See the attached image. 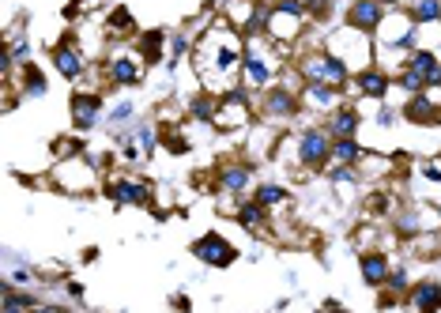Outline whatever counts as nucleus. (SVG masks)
<instances>
[{
    "label": "nucleus",
    "instance_id": "nucleus-1",
    "mask_svg": "<svg viewBox=\"0 0 441 313\" xmlns=\"http://www.w3.org/2000/svg\"><path fill=\"white\" fill-rule=\"evenodd\" d=\"M192 253H196L204 264H215V268H227V264L234 261V250H230V245L223 242L219 234H207V238H200V242L192 245Z\"/></svg>",
    "mask_w": 441,
    "mask_h": 313
},
{
    "label": "nucleus",
    "instance_id": "nucleus-2",
    "mask_svg": "<svg viewBox=\"0 0 441 313\" xmlns=\"http://www.w3.org/2000/svg\"><path fill=\"white\" fill-rule=\"evenodd\" d=\"M298 155H302V163L306 166H325L328 163V155H332V143H328V136L325 132H306L298 140Z\"/></svg>",
    "mask_w": 441,
    "mask_h": 313
},
{
    "label": "nucleus",
    "instance_id": "nucleus-3",
    "mask_svg": "<svg viewBox=\"0 0 441 313\" xmlns=\"http://www.w3.org/2000/svg\"><path fill=\"white\" fill-rule=\"evenodd\" d=\"M381 4L378 0H355L351 4V27L355 30H378L381 27Z\"/></svg>",
    "mask_w": 441,
    "mask_h": 313
},
{
    "label": "nucleus",
    "instance_id": "nucleus-4",
    "mask_svg": "<svg viewBox=\"0 0 441 313\" xmlns=\"http://www.w3.org/2000/svg\"><path fill=\"white\" fill-rule=\"evenodd\" d=\"M99 94H76L72 99V121H76V128H94L99 125Z\"/></svg>",
    "mask_w": 441,
    "mask_h": 313
},
{
    "label": "nucleus",
    "instance_id": "nucleus-5",
    "mask_svg": "<svg viewBox=\"0 0 441 313\" xmlns=\"http://www.w3.org/2000/svg\"><path fill=\"white\" fill-rule=\"evenodd\" d=\"M441 310V283H419L411 291V313H438Z\"/></svg>",
    "mask_w": 441,
    "mask_h": 313
},
{
    "label": "nucleus",
    "instance_id": "nucleus-6",
    "mask_svg": "<svg viewBox=\"0 0 441 313\" xmlns=\"http://www.w3.org/2000/svg\"><path fill=\"white\" fill-rule=\"evenodd\" d=\"M219 128H230V125H242L245 121V99L242 94H230L227 102H223L219 110H215V117H212Z\"/></svg>",
    "mask_w": 441,
    "mask_h": 313
},
{
    "label": "nucleus",
    "instance_id": "nucleus-7",
    "mask_svg": "<svg viewBox=\"0 0 441 313\" xmlns=\"http://www.w3.org/2000/svg\"><path fill=\"white\" fill-rule=\"evenodd\" d=\"M264 110L271 117H291V114H298V99L291 91H268L264 94Z\"/></svg>",
    "mask_w": 441,
    "mask_h": 313
},
{
    "label": "nucleus",
    "instance_id": "nucleus-8",
    "mask_svg": "<svg viewBox=\"0 0 441 313\" xmlns=\"http://www.w3.org/2000/svg\"><path fill=\"white\" fill-rule=\"evenodd\" d=\"M53 64H57V72L68 76V79H76L79 68H83V61H79V53L72 50V42H61L57 50H53Z\"/></svg>",
    "mask_w": 441,
    "mask_h": 313
},
{
    "label": "nucleus",
    "instance_id": "nucleus-9",
    "mask_svg": "<svg viewBox=\"0 0 441 313\" xmlns=\"http://www.w3.org/2000/svg\"><path fill=\"white\" fill-rule=\"evenodd\" d=\"M407 68H411L415 76H422V79H427V83H441V68H438L434 53H427V50L411 53V61H407Z\"/></svg>",
    "mask_w": 441,
    "mask_h": 313
},
{
    "label": "nucleus",
    "instance_id": "nucleus-10",
    "mask_svg": "<svg viewBox=\"0 0 441 313\" xmlns=\"http://www.w3.org/2000/svg\"><path fill=\"white\" fill-rule=\"evenodd\" d=\"M106 192H110V200H117V204H147V196H151L143 185H132V181H114Z\"/></svg>",
    "mask_w": 441,
    "mask_h": 313
},
{
    "label": "nucleus",
    "instance_id": "nucleus-11",
    "mask_svg": "<svg viewBox=\"0 0 441 313\" xmlns=\"http://www.w3.org/2000/svg\"><path fill=\"white\" fill-rule=\"evenodd\" d=\"M320 83H332V87H343L347 83V68L336 53H320Z\"/></svg>",
    "mask_w": 441,
    "mask_h": 313
},
{
    "label": "nucleus",
    "instance_id": "nucleus-12",
    "mask_svg": "<svg viewBox=\"0 0 441 313\" xmlns=\"http://www.w3.org/2000/svg\"><path fill=\"white\" fill-rule=\"evenodd\" d=\"M355 128H358V114H355V110H336L328 132H332L336 140H347V136H355Z\"/></svg>",
    "mask_w": 441,
    "mask_h": 313
},
{
    "label": "nucleus",
    "instance_id": "nucleus-13",
    "mask_svg": "<svg viewBox=\"0 0 441 313\" xmlns=\"http://www.w3.org/2000/svg\"><path fill=\"white\" fill-rule=\"evenodd\" d=\"M362 279L366 283H384L389 279V261L384 256H378V253H370V256H362Z\"/></svg>",
    "mask_w": 441,
    "mask_h": 313
},
{
    "label": "nucleus",
    "instance_id": "nucleus-14",
    "mask_svg": "<svg viewBox=\"0 0 441 313\" xmlns=\"http://www.w3.org/2000/svg\"><path fill=\"white\" fill-rule=\"evenodd\" d=\"M110 76H114V83H125V87L140 83V68H136L132 61H125V57H117L114 64H110Z\"/></svg>",
    "mask_w": 441,
    "mask_h": 313
},
{
    "label": "nucleus",
    "instance_id": "nucleus-15",
    "mask_svg": "<svg viewBox=\"0 0 441 313\" xmlns=\"http://www.w3.org/2000/svg\"><path fill=\"white\" fill-rule=\"evenodd\" d=\"M219 181H223V189H230V192H242L245 185H249V170H245V166H223Z\"/></svg>",
    "mask_w": 441,
    "mask_h": 313
},
{
    "label": "nucleus",
    "instance_id": "nucleus-16",
    "mask_svg": "<svg viewBox=\"0 0 441 313\" xmlns=\"http://www.w3.org/2000/svg\"><path fill=\"white\" fill-rule=\"evenodd\" d=\"M358 91L370 94V99H381V94L389 91V79H384L381 72H362V76H358Z\"/></svg>",
    "mask_w": 441,
    "mask_h": 313
},
{
    "label": "nucleus",
    "instance_id": "nucleus-17",
    "mask_svg": "<svg viewBox=\"0 0 441 313\" xmlns=\"http://www.w3.org/2000/svg\"><path fill=\"white\" fill-rule=\"evenodd\" d=\"M407 117H411V121H438V106L419 94V99L407 102Z\"/></svg>",
    "mask_w": 441,
    "mask_h": 313
},
{
    "label": "nucleus",
    "instance_id": "nucleus-18",
    "mask_svg": "<svg viewBox=\"0 0 441 313\" xmlns=\"http://www.w3.org/2000/svg\"><path fill=\"white\" fill-rule=\"evenodd\" d=\"M332 155L336 159H340V163H358V159H362V148H358V140H355V136H347V140H336L332 143Z\"/></svg>",
    "mask_w": 441,
    "mask_h": 313
},
{
    "label": "nucleus",
    "instance_id": "nucleus-19",
    "mask_svg": "<svg viewBox=\"0 0 441 313\" xmlns=\"http://www.w3.org/2000/svg\"><path fill=\"white\" fill-rule=\"evenodd\" d=\"M140 53L147 57V64H155L158 57H163V30H151V34L140 38Z\"/></svg>",
    "mask_w": 441,
    "mask_h": 313
},
{
    "label": "nucleus",
    "instance_id": "nucleus-20",
    "mask_svg": "<svg viewBox=\"0 0 441 313\" xmlns=\"http://www.w3.org/2000/svg\"><path fill=\"white\" fill-rule=\"evenodd\" d=\"M441 19V0H415V23Z\"/></svg>",
    "mask_w": 441,
    "mask_h": 313
},
{
    "label": "nucleus",
    "instance_id": "nucleus-21",
    "mask_svg": "<svg viewBox=\"0 0 441 313\" xmlns=\"http://www.w3.org/2000/svg\"><path fill=\"white\" fill-rule=\"evenodd\" d=\"M245 72H249V83H256V87H264L268 83V64H264L260 57H245Z\"/></svg>",
    "mask_w": 441,
    "mask_h": 313
},
{
    "label": "nucleus",
    "instance_id": "nucleus-22",
    "mask_svg": "<svg viewBox=\"0 0 441 313\" xmlns=\"http://www.w3.org/2000/svg\"><path fill=\"white\" fill-rule=\"evenodd\" d=\"M23 87H27L30 99H38V94H45V79L38 68H23Z\"/></svg>",
    "mask_w": 441,
    "mask_h": 313
},
{
    "label": "nucleus",
    "instance_id": "nucleus-23",
    "mask_svg": "<svg viewBox=\"0 0 441 313\" xmlns=\"http://www.w3.org/2000/svg\"><path fill=\"white\" fill-rule=\"evenodd\" d=\"M264 212H268V208H264V204H256V200H253V204H242V208H238V219H242L245 227H260Z\"/></svg>",
    "mask_w": 441,
    "mask_h": 313
},
{
    "label": "nucleus",
    "instance_id": "nucleus-24",
    "mask_svg": "<svg viewBox=\"0 0 441 313\" xmlns=\"http://www.w3.org/2000/svg\"><path fill=\"white\" fill-rule=\"evenodd\" d=\"M27 310H30L27 294H15L12 287H4V313H27Z\"/></svg>",
    "mask_w": 441,
    "mask_h": 313
},
{
    "label": "nucleus",
    "instance_id": "nucleus-25",
    "mask_svg": "<svg viewBox=\"0 0 441 313\" xmlns=\"http://www.w3.org/2000/svg\"><path fill=\"white\" fill-rule=\"evenodd\" d=\"M287 200V192L279 189V185H264V189H256V204H264V208H276V204H283Z\"/></svg>",
    "mask_w": 441,
    "mask_h": 313
},
{
    "label": "nucleus",
    "instance_id": "nucleus-26",
    "mask_svg": "<svg viewBox=\"0 0 441 313\" xmlns=\"http://www.w3.org/2000/svg\"><path fill=\"white\" fill-rule=\"evenodd\" d=\"M336 91H340V87H332V83H309V99H317L320 106H332Z\"/></svg>",
    "mask_w": 441,
    "mask_h": 313
},
{
    "label": "nucleus",
    "instance_id": "nucleus-27",
    "mask_svg": "<svg viewBox=\"0 0 441 313\" xmlns=\"http://www.w3.org/2000/svg\"><path fill=\"white\" fill-rule=\"evenodd\" d=\"M110 30H117V34H125V30H132V15H128L125 8H117V12H110Z\"/></svg>",
    "mask_w": 441,
    "mask_h": 313
},
{
    "label": "nucleus",
    "instance_id": "nucleus-28",
    "mask_svg": "<svg viewBox=\"0 0 441 313\" xmlns=\"http://www.w3.org/2000/svg\"><path fill=\"white\" fill-rule=\"evenodd\" d=\"M192 117H200V121H212V117H215V102H212V99H196V102H192Z\"/></svg>",
    "mask_w": 441,
    "mask_h": 313
},
{
    "label": "nucleus",
    "instance_id": "nucleus-29",
    "mask_svg": "<svg viewBox=\"0 0 441 313\" xmlns=\"http://www.w3.org/2000/svg\"><path fill=\"white\" fill-rule=\"evenodd\" d=\"M400 87H407V91H419V94H422V87H430V83H427L422 76H415L411 68H407L404 76H400Z\"/></svg>",
    "mask_w": 441,
    "mask_h": 313
},
{
    "label": "nucleus",
    "instance_id": "nucleus-30",
    "mask_svg": "<svg viewBox=\"0 0 441 313\" xmlns=\"http://www.w3.org/2000/svg\"><path fill=\"white\" fill-rule=\"evenodd\" d=\"M136 148L140 151H155V128H140V132H136Z\"/></svg>",
    "mask_w": 441,
    "mask_h": 313
},
{
    "label": "nucleus",
    "instance_id": "nucleus-31",
    "mask_svg": "<svg viewBox=\"0 0 441 313\" xmlns=\"http://www.w3.org/2000/svg\"><path fill=\"white\" fill-rule=\"evenodd\" d=\"M166 148L178 151V155H181V151H189V140H185L181 132H166Z\"/></svg>",
    "mask_w": 441,
    "mask_h": 313
},
{
    "label": "nucleus",
    "instance_id": "nucleus-32",
    "mask_svg": "<svg viewBox=\"0 0 441 313\" xmlns=\"http://www.w3.org/2000/svg\"><path fill=\"white\" fill-rule=\"evenodd\" d=\"M128 117H132V102H121V106H117L114 114H110V121H114V128H117V125H125Z\"/></svg>",
    "mask_w": 441,
    "mask_h": 313
},
{
    "label": "nucleus",
    "instance_id": "nucleus-33",
    "mask_svg": "<svg viewBox=\"0 0 441 313\" xmlns=\"http://www.w3.org/2000/svg\"><path fill=\"white\" fill-rule=\"evenodd\" d=\"M328 178H332V181H351V178H355V170H351L347 163H340V166H336L332 174H328Z\"/></svg>",
    "mask_w": 441,
    "mask_h": 313
},
{
    "label": "nucleus",
    "instance_id": "nucleus-34",
    "mask_svg": "<svg viewBox=\"0 0 441 313\" xmlns=\"http://www.w3.org/2000/svg\"><path fill=\"white\" fill-rule=\"evenodd\" d=\"M72 4H79V0H72Z\"/></svg>",
    "mask_w": 441,
    "mask_h": 313
}]
</instances>
